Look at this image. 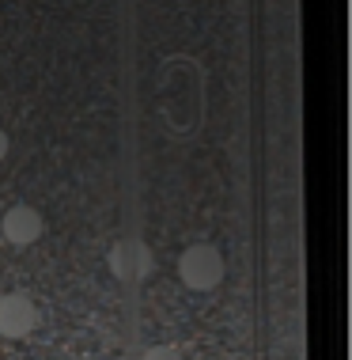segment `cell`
I'll list each match as a JSON object with an SVG mask.
<instances>
[{
	"mask_svg": "<svg viewBox=\"0 0 352 360\" xmlns=\"http://www.w3.org/2000/svg\"><path fill=\"white\" fill-rule=\"evenodd\" d=\"M38 326V307L23 292H8L0 296V334L4 338H27Z\"/></svg>",
	"mask_w": 352,
	"mask_h": 360,
	"instance_id": "7a4b0ae2",
	"label": "cell"
},
{
	"mask_svg": "<svg viewBox=\"0 0 352 360\" xmlns=\"http://www.w3.org/2000/svg\"><path fill=\"white\" fill-rule=\"evenodd\" d=\"M144 360H182V353L174 345H152L148 353H144Z\"/></svg>",
	"mask_w": 352,
	"mask_h": 360,
	"instance_id": "5b68a950",
	"label": "cell"
},
{
	"mask_svg": "<svg viewBox=\"0 0 352 360\" xmlns=\"http://www.w3.org/2000/svg\"><path fill=\"white\" fill-rule=\"evenodd\" d=\"M0 231H4V239L15 243V247H31V243L42 236V217H38V209H31V205H12L4 212V220H0Z\"/></svg>",
	"mask_w": 352,
	"mask_h": 360,
	"instance_id": "3957f363",
	"label": "cell"
},
{
	"mask_svg": "<svg viewBox=\"0 0 352 360\" xmlns=\"http://www.w3.org/2000/svg\"><path fill=\"white\" fill-rule=\"evenodd\" d=\"M4 155H8V133L0 129V160H4Z\"/></svg>",
	"mask_w": 352,
	"mask_h": 360,
	"instance_id": "8992f818",
	"label": "cell"
},
{
	"mask_svg": "<svg viewBox=\"0 0 352 360\" xmlns=\"http://www.w3.org/2000/svg\"><path fill=\"white\" fill-rule=\"evenodd\" d=\"M114 274L122 281H141L152 274V255L144 243H122L114 250Z\"/></svg>",
	"mask_w": 352,
	"mask_h": 360,
	"instance_id": "277c9868",
	"label": "cell"
},
{
	"mask_svg": "<svg viewBox=\"0 0 352 360\" xmlns=\"http://www.w3.org/2000/svg\"><path fill=\"white\" fill-rule=\"evenodd\" d=\"M178 277L193 292H209L223 281V258L212 243H193L190 250L178 258Z\"/></svg>",
	"mask_w": 352,
	"mask_h": 360,
	"instance_id": "6da1fadb",
	"label": "cell"
}]
</instances>
